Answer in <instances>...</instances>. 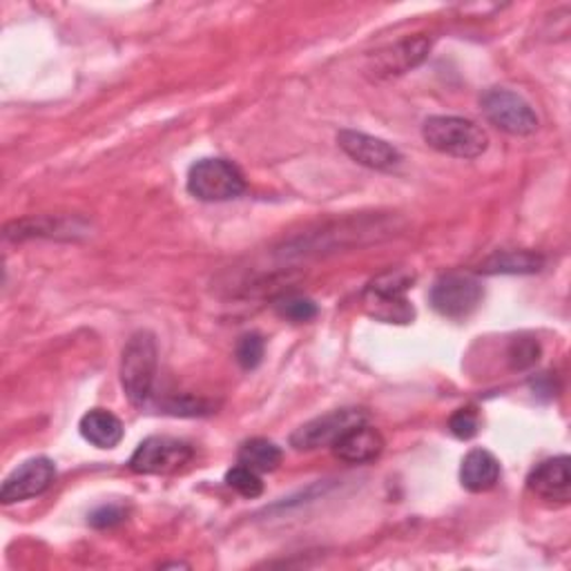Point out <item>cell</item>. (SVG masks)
Wrapping results in <instances>:
<instances>
[{"mask_svg":"<svg viewBox=\"0 0 571 571\" xmlns=\"http://www.w3.org/2000/svg\"><path fill=\"white\" fill-rule=\"evenodd\" d=\"M125 518V511L116 504H105V507H99L96 511L90 513V524L94 529H110V527H116L119 522H123Z\"/></svg>","mask_w":571,"mask_h":571,"instance_id":"cell-23","label":"cell"},{"mask_svg":"<svg viewBox=\"0 0 571 571\" xmlns=\"http://www.w3.org/2000/svg\"><path fill=\"white\" fill-rule=\"evenodd\" d=\"M540 359V344L533 337H516L509 341L507 361L513 370H527Z\"/></svg>","mask_w":571,"mask_h":571,"instance_id":"cell-19","label":"cell"},{"mask_svg":"<svg viewBox=\"0 0 571 571\" xmlns=\"http://www.w3.org/2000/svg\"><path fill=\"white\" fill-rule=\"evenodd\" d=\"M414 279L416 277L407 271H389L373 279L364 293V302L370 315L387 324H409L416 313L405 295Z\"/></svg>","mask_w":571,"mask_h":571,"instance_id":"cell-4","label":"cell"},{"mask_svg":"<svg viewBox=\"0 0 571 571\" xmlns=\"http://www.w3.org/2000/svg\"><path fill=\"white\" fill-rule=\"evenodd\" d=\"M237 460H239V465H244L257 473H273L282 465L284 453L275 442H271L266 438H253L242 445Z\"/></svg>","mask_w":571,"mask_h":571,"instance_id":"cell-17","label":"cell"},{"mask_svg":"<svg viewBox=\"0 0 571 571\" xmlns=\"http://www.w3.org/2000/svg\"><path fill=\"white\" fill-rule=\"evenodd\" d=\"M275 313L288 322H295V324H304V322H310L317 317L319 308L313 299L308 297H299V295H284L279 299H275L273 304Z\"/></svg>","mask_w":571,"mask_h":571,"instance_id":"cell-18","label":"cell"},{"mask_svg":"<svg viewBox=\"0 0 571 571\" xmlns=\"http://www.w3.org/2000/svg\"><path fill=\"white\" fill-rule=\"evenodd\" d=\"M500 480V462L485 449H473L465 456L460 467V482L471 493L491 491Z\"/></svg>","mask_w":571,"mask_h":571,"instance_id":"cell-14","label":"cell"},{"mask_svg":"<svg viewBox=\"0 0 571 571\" xmlns=\"http://www.w3.org/2000/svg\"><path fill=\"white\" fill-rule=\"evenodd\" d=\"M544 266V259L529 251H504L489 257L480 271L487 275H524L538 273Z\"/></svg>","mask_w":571,"mask_h":571,"instance_id":"cell-16","label":"cell"},{"mask_svg":"<svg viewBox=\"0 0 571 571\" xmlns=\"http://www.w3.org/2000/svg\"><path fill=\"white\" fill-rule=\"evenodd\" d=\"M226 485L231 489H235L239 496L248 498V500L259 498L264 493V482H262L259 473L244 467V465H237L226 473Z\"/></svg>","mask_w":571,"mask_h":571,"instance_id":"cell-20","label":"cell"},{"mask_svg":"<svg viewBox=\"0 0 571 571\" xmlns=\"http://www.w3.org/2000/svg\"><path fill=\"white\" fill-rule=\"evenodd\" d=\"M54 478L57 467L50 458H32L6 478L3 487H0V500L6 504H12L37 498L52 487Z\"/></svg>","mask_w":571,"mask_h":571,"instance_id":"cell-9","label":"cell"},{"mask_svg":"<svg viewBox=\"0 0 571 571\" xmlns=\"http://www.w3.org/2000/svg\"><path fill=\"white\" fill-rule=\"evenodd\" d=\"M167 414L172 416H204L211 414V407L202 400H190V398H181V400H172L167 407Z\"/></svg>","mask_w":571,"mask_h":571,"instance_id":"cell-24","label":"cell"},{"mask_svg":"<svg viewBox=\"0 0 571 571\" xmlns=\"http://www.w3.org/2000/svg\"><path fill=\"white\" fill-rule=\"evenodd\" d=\"M527 487L540 500L567 504L571 500V471L569 456H558L540 462L527 478Z\"/></svg>","mask_w":571,"mask_h":571,"instance_id":"cell-11","label":"cell"},{"mask_svg":"<svg viewBox=\"0 0 571 571\" xmlns=\"http://www.w3.org/2000/svg\"><path fill=\"white\" fill-rule=\"evenodd\" d=\"M339 147L359 165L379 170V172H391L402 163V154L387 143L385 139H377L364 132H353V130H341L337 134Z\"/></svg>","mask_w":571,"mask_h":571,"instance_id":"cell-10","label":"cell"},{"mask_svg":"<svg viewBox=\"0 0 571 571\" xmlns=\"http://www.w3.org/2000/svg\"><path fill=\"white\" fill-rule=\"evenodd\" d=\"M333 451L339 460H344L348 465H364V462L379 458V453L385 451V438L377 429H373L368 425H359V427H353L350 431H346L333 445Z\"/></svg>","mask_w":571,"mask_h":571,"instance_id":"cell-13","label":"cell"},{"mask_svg":"<svg viewBox=\"0 0 571 571\" xmlns=\"http://www.w3.org/2000/svg\"><path fill=\"white\" fill-rule=\"evenodd\" d=\"M482 284L465 273H449L431 288V306L449 319H467L482 304Z\"/></svg>","mask_w":571,"mask_h":571,"instance_id":"cell-6","label":"cell"},{"mask_svg":"<svg viewBox=\"0 0 571 571\" xmlns=\"http://www.w3.org/2000/svg\"><path fill=\"white\" fill-rule=\"evenodd\" d=\"M366 425V414L361 409H339L319 416L302 425L290 436V447L297 451H315L322 447H333L353 427Z\"/></svg>","mask_w":571,"mask_h":571,"instance_id":"cell-8","label":"cell"},{"mask_svg":"<svg viewBox=\"0 0 571 571\" xmlns=\"http://www.w3.org/2000/svg\"><path fill=\"white\" fill-rule=\"evenodd\" d=\"M79 431H81L83 440L96 449H114L121 445V440L125 436L123 422L105 409L88 411L79 422Z\"/></svg>","mask_w":571,"mask_h":571,"instance_id":"cell-15","label":"cell"},{"mask_svg":"<svg viewBox=\"0 0 571 571\" xmlns=\"http://www.w3.org/2000/svg\"><path fill=\"white\" fill-rule=\"evenodd\" d=\"M431 52V41L427 37L405 39L383 52H377L373 59L375 74L379 77H400L416 70Z\"/></svg>","mask_w":571,"mask_h":571,"instance_id":"cell-12","label":"cell"},{"mask_svg":"<svg viewBox=\"0 0 571 571\" xmlns=\"http://www.w3.org/2000/svg\"><path fill=\"white\" fill-rule=\"evenodd\" d=\"M485 116L511 136H529L538 130V116L531 105L516 92L496 88L482 96Z\"/></svg>","mask_w":571,"mask_h":571,"instance_id":"cell-7","label":"cell"},{"mask_svg":"<svg viewBox=\"0 0 571 571\" xmlns=\"http://www.w3.org/2000/svg\"><path fill=\"white\" fill-rule=\"evenodd\" d=\"M422 136L440 154L476 159L489 147L487 132L462 116H431L422 125Z\"/></svg>","mask_w":571,"mask_h":571,"instance_id":"cell-2","label":"cell"},{"mask_svg":"<svg viewBox=\"0 0 571 571\" xmlns=\"http://www.w3.org/2000/svg\"><path fill=\"white\" fill-rule=\"evenodd\" d=\"M156 339L147 330L134 333L121 355V385L128 400L134 407H143L150 400L156 377Z\"/></svg>","mask_w":571,"mask_h":571,"instance_id":"cell-1","label":"cell"},{"mask_svg":"<svg viewBox=\"0 0 571 571\" xmlns=\"http://www.w3.org/2000/svg\"><path fill=\"white\" fill-rule=\"evenodd\" d=\"M187 193L200 202H231L246 193V179L226 159H202L187 172Z\"/></svg>","mask_w":571,"mask_h":571,"instance_id":"cell-3","label":"cell"},{"mask_svg":"<svg viewBox=\"0 0 571 571\" xmlns=\"http://www.w3.org/2000/svg\"><path fill=\"white\" fill-rule=\"evenodd\" d=\"M195 458V449L183 440L152 436L143 440L130 458V469L141 476H167L183 469Z\"/></svg>","mask_w":571,"mask_h":571,"instance_id":"cell-5","label":"cell"},{"mask_svg":"<svg viewBox=\"0 0 571 571\" xmlns=\"http://www.w3.org/2000/svg\"><path fill=\"white\" fill-rule=\"evenodd\" d=\"M449 431L458 438V440H471L478 436L480 431V416L476 409H458L451 418H449Z\"/></svg>","mask_w":571,"mask_h":571,"instance_id":"cell-22","label":"cell"},{"mask_svg":"<svg viewBox=\"0 0 571 571\" xmlns=\"http://www.w3.org/2000/svg\"><path fill=\"white\" fill-rule=\"evenodd\" d=\"M264 348H266V344H264L262 335L246 333L244 337H239V341L235 346V359L244 370H253L262 364Z\"/></svg>","mask_w":571,"mask_h":571,"instance_id":"cell-21","label":"cell"}]
</instances>
